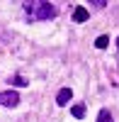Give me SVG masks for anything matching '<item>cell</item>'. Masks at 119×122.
Returning a JSON list of instances; mask_svg holds the SVG:
<instances>
[{"label":"cell","instance_id":"3957f363","mask_svg":"<svg viewBox=\"0 0 119 122\" xmlns=\"http://www.w3.org/2000/svg\"><path fill=\"white\" fill-rule=\"evenodd\" d=\"M71 98H73L71 88H61V90H58V95H56V103H58V105H68V103H71Z\"/></svg>","mask_w":119,"mask_h":122},{"label":"cell","instance_id":"ba28073f","mask_svg":"<svg viewBox=\"0 0 119 122\" xmlns=\"http://www.w3.org/2000/svg\"><path fill=\"white\" fill-rule=\"evenodd\" d=\"M97 122H114L112 115H110V110H100V115H97Z\"/></svg>","mask_w":119,"mask_h":122},{"label":"cell","instance_id":"277c9868","mask_svg":"<svg viewBox=\"0 0 119 122\" xmlns=\"http://www.w3.org/2000/svg\"><path fill=\"white\" fill-rule=\"evenodd\" d=\"M87 17H90V12H87V7H83V5H78V7L73 10V20H75V22H85Z\"/></svg>","mask_w":119,"mask_h":122},{"label":"cell","instance_id":"9c48e42d","mask_svg":"<svg viewBox=\"0 0 119 122\" xmlns=\"http://www.w3.org/2000/svg\"><path fill=\"white\" fill-rule=\"evenodd\" d=\"M117 46H119V39H117Z\"/></svg>","mask_w":119,"mask_h":122},{"label":"cell","instance_id":"8992f818","mask_svg":"<svg viewBox=\"0 0 119 122\" xmlns=\"http://www.w3.org/2000/svg\"><path fill=\"white\" fill-rule=\"evenodd\" d=\"M10 83L17 86V88H24V86H29V81H27L24 76H15V78H10Z\"/></svg>","mask_w":119,"mask_h":122},{"label":"cell","instance_id":"7a4b0ae2","mask_svg":"<svg viewBox=\"0 0 119 122\" xmlns=\"http://www.w3.org/2000/svg\"><path fill=\"white\" fill-rule=\"evenodd\" d=\"M0 105L3 107H17L19 105V93L17 90H3L0 93Z\"/></svg>","mask_w":119,"mask_h":122},{"label":"cell","instance_id":"52a82bcc","mask_svg":"<svg viewBox=\"0 0 119 122\" xmlns=\"http://www.w3.org/2000/svg\"><path fill=\"white\" fill-rule=\"evenodd\" d=\"M107 44H110V37H107V34H100V37L95 39V46H97V49H105Z\"/></svg>","mask_w":119,"mask_h":122},{"label":"cell","instance_id":"6da1fadb","mask_svg":"<svg viewBox=\"0 0 119 122\" xmlns=\"http://www.w3.org/2000/svg\"><path fill=\"white\" fill-rule=\"evenodd\" d=\"M24 10L32 20H54L56 17V7L51 3H44V0H34V3H24Z\"/></svg>","mask_w":119,"mask_h":122},{"label":"cell","instance_id":"5b68a950","mask_svg":"<svg viewBox=\"0 0 119 122\" xmlns=\"http://www.w3.org/2000/svg\"><path fill=\"white\" fill-rule=\"evenodd\" d=\"M71 115L80 120V117L85 115V105H83V103H78V105H73V107H71Z\"/></svg>","mask_w":119,"mask_h":122}]
</instances>
